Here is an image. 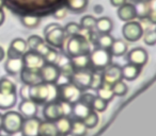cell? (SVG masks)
<instances>
[{"instance_id": "obj_14", "label": "cell", "mask_w": 156, "mask_h": 136, "mask_svg": "<svg viewBox=\"0 0 156 136\" xmlns=\"http://www.w3.org/2000/svg\"><path fill=\"white\" fill-rule=\"evenodd\" d=\"M149 60V55L145 49L141 47H137L132 49L127 53V61L128 63H132L134 65H137L139 67H143L147 64Z\"/></svg>"}, {"instance_id": "obj_29", "label": "cell", "mask_w": 156, "mask_h": 136, "mask_svg": "<svg viewBox=\"0 0 156 136\" xmlns=\"http://www.w3.org/2000/svg\"><path fill=\"white\" fill-rule=\"evenodd\" d=\"M113 41H115V38L109 33H107V34H98V37H96L95 43L98 45V48L109 50L111 45H112Z\"/></svg>"}, {"instance_id": "obj_21", "label": "cell", "mask_w": 156, "mask_h": 136, "mask_svg": "<svg viewBox=\"0 0 156 136\" xmlns=\"http://www.w3.org/2000/svg\"><path fill=\"white\" fill-rule=\"evenodd\" d=\"M141 68L137 65H134L132 63H127L123 67H121L122 70V78L126 81H134L139 77L141 72Z\"/></svg>"}, {"instance_id": "obj_30", "label": "cell", "mask_w": 156, "mask_h": 136, "mask_svg": "<svg viewBox=\"0 0 156 136\" xmlns=\"http://www.w3.org/2000/svg\"><path fill=\"white\" fill-rule=\"evenodd\" d=\"M96 96L102 98V99L105 100V101L109 102L113 99L115 94H113V91L110 86H107V85L102 84V86L98 87V88L96 89Z\"/></svg>"}, {"instance_id": "obj_28", "label": "cell", "mask_w": 156, "mask_h": 136, "mask_svg": "<svg viewBox=\"0 0 156 136\" xmlns=\"http://www.w3.org/2000/svg\"><path fill=\"white\" fill-rule=\"evenodd\" d=\"M71 132L75 136H86L88 133V128L83 120H80V119H74V120H72Z\"/></svg>"}, {"instance_id": "obj_2", "label": "cell", "mask_w": 156, "mask_h": 136, "mask_svg": "<svg viewBox=\"0 0 156 136\" xmlns=\"http://www.w3.org/2000/svg\"><path fill=\"white\" fill-rule=\"evenodd\" d=\"M17 101V89L13 81L8 78L0 79V110L14 108Z\"/></svg>"}, {"instance_id": "obj_39", "label": "cell", "mask_w": 156, "mask_h": 136, "mask_svg": "<svg viewBox=\"0 0 156 136\" xmlns=\"http://www.w3.org/2000/svg\"><path fill=\"white\" fill-rule=\"evenodd\" d=\"M43 58H44V60H45V63H47V64H56L59 58V53L55 48L51 47L49 49V51H48Z\"/></svg>"}, {"instance_id": "obj_50", "label": "cell", "mask_w": 156, "mask_h": 136, "mask_svg": "<svg viewBox=\"0 0 156 136\" xmlns=\"http://www.w3.org/2000/svg\"><path fill=\"white\" fill-rule=\"evenodd\" d=\"M60 136H75V135H74V134L69 131V132H67V133H64V134H62V135H60Z\"/></svg>"}, {"instance_id": "obj_25", "label": "cell", "mask_w": 156, "mask_h": 136, "mask_svg": "<svg viewBox=\"0 0 156 136\" xmlns=\"http://www.w3.org/2000/svg\"><path fill=\"white\" fill-rule=\"evenodd\" d=\"M39 136H59L58 130L52 121H42L40 125Z\"/></svg>"}, {"instance_id": "obj_12", "label": "cell", "mask_w": 156, "mask_h": 136, "mask_svg": "<svg viewBox=\"0 0 156 136\" xmlns=\"http://www.w3.org/2000/svg\"><path fill=\"white\" fill-rule=\"evenodd\" d=\"M24 67L32 70H40L45 65V60L40 53L33 50H29L23 55Z\"/></svg>"}, {"instance_id": "obj_6", "label": "cell", "mask_w": 156, "mask_h": 136, "mask_svg": "<svg viewBox=\"0 0 156 136\" xmlns=\"http://www.w3.org/2000/svg\"><path fill=\"white\" fill-rule=\"evenodd\" d=\"M112 55L110 51L102 48H96L90 52V63L91 66L96 70H104L111 64Z\"/></svg>"}, {"instance_id": "obj_22", "label": "cell", "mask_w": 156, "mask_h": 136, "mask_svg": "<svg viewBox=\"0 0 156 136\" xmlns=\"http://www.w3.org/2000/svg\"><path fill=\"white\" fill-rule=\"evenodd\" d=\"M92 111V108L89 105H87L86 103L81 102L80 100L75 103H73L72 105V115L75 119H80L83 120L88 114Z\"/></svg>"}, {"instance_id": "obj_7", "label": "cell", "mask_w": 156, "mask_h": 136, "mask_svg": "<svg viewBox=\"0 0 156 136\" xmlns=\"http://www.w3.org/2000/svg\"><path fill=\"white\" fill-rule=\"evenodd\" d=\"M81 94H83L81 89L78 88L71 81L58 86V96L60 97V99L62 101L69 102L72 104L80 100Z\"/></svg>"}, {"instance_id": "obj_55", "label": "cell", "mask_w": 156, "mask_h": 136, "mask_svg": "<svg viewBox=\"0 0 156 136\" xmlns=\"http://www.w3.org/2000/svg\"><path fill=\"white\" fill-rule=\"evenodd\" d=\"M0 136H1V135H0Z\"/></svg>"}, {"instance_id": "obj_13", "label": "cell", "mask_w": 156, "mask_h": 136, "mask_svg": "<svg viewBox=\"0 0 156 136\" xmlns=\"http://www.w3.org/2000/svg\"><path fill=\"white\" fill-rule=\"evenodd\" d=\"M43 116L46 120L55 122L60 117L63 116L60 101H50L45 104L43 108Z\"/></svg>"}, {"instance_id": "obj_16", "label": "cell", "mask_w": 156, "mask_h": 136, "mask_svg": "<svg viewBox=\"0 0 156 136\" xmlns=\"http://www.w3.org/2000/svg\"><path fill=\"white\" fill-rule=\"evenodd\" d=\"M41 122V119H39L37 117L25 118L22 130H20L23 136H39Z\"/></svg>"}, {"instance_id": "obj_54", "label": "cell", "mask_w": 156, "mask_h": 136, "mask_svg": "<svg viewBox=\"0 0 156 136\" xmlns=\"http://www.w3.org/2000/svg\"><path fill=\"white\" fill-rule=\"evenodd\" d=\"M155 31H156V29H155Z\"/></svg>"}, {"instance_id": "obj_35", "label": "cell", "mask_w": 156, "mask_h": 136, "mask_svg": "<svg viewBox=\"0 0 156 136\" xmlns=\"http://www.w3.org/2000/svg\"><path fill=\"white\" fill-rule=\"evenodd\" d=\"M88 0H67V5L71 10L75 12H81L86 9Z\"/></svg>"}, {"instance_id": "obj_52", "label": "cell", "mask_w": 156, "mask_h": 136, "mask_svg": "<svg viewBox=\"0 0 156 136\" xmlns=\"http://www.w3.org/2000/svg\"><path fill=\"white\" fill-rule=\"evenodd\" d=\"M139 1H140V2H150V1H151V0H139Z\"/></svg>"}, {"instance_id": "obj_19", "label": "cell", "mask_w": 156, "mask_h": 136, "mask_svg": "<svg viewBox=\"0 0 156 136\" xmlns=\"http://www.w3.org/2000/svg\"><path fill=\"white\" fill-rule=\"evenodd\" d=\"M24 68V61L23 56L20 58H8L5 63V69L11 76H16L20 74V71Z\"/></svg>"}, {"instance_id": "obj_17", "label": "cell", "mask_w": 156, "mask_h": 136, "mask_svg": "<svg viewBox=\"0 0 156 136\" xmlns=\"http://www.w3.org/2000/svg\"><path fill=\"white\" fill-rule=\"evenodd\" d=\"M20 75V81H22L23 84H25V85L33 86V85L43 83L41 75H40V70H32V69H28V68H25L24 67Z\"/></svg>"}, {"instance_id": "obj_20", "label": "cell", "mask_w": 156, "mask_h": 136, "mask_svg": "<svg viewBox=\"0 0 156 136\" xmlns=\"http://www.w3.org/2000/svg\"><path fill=\"white\" fill-rule=\"evenodd\" d=\"M18 111L24 118L35 117L37 114V104L31 99L23 100L18 106Z\"/></svg>"}, {"instance_id": "obj_37", "label": "cell", "mask_w": 156, "mask_h": 136, "mask_svg": "<svg viewBox=\"0 0 156 136\" xmlns=\"http://www.w3.org/2000/svg\"><path fill=\"white\" fill-rule=\"evenodd\" d=\"M107 106H108V102L105 101V100H103L102 98L98 97V96H95L93 99V102H92L91 104V108L93 111H95V112H104V111H106Z\"/></svg>"}, {"instance_id": "obj_5", "label": "cell", "mask_w": 156, "mask_h": 136, "mask_svg": "<svg viewBox=\"0 0 156 136\" xmlns=\"http://www.w3.org/2000/svg\"><path fill=\"white\" fill-rule=\"evenodd\" d=\"M24 120L25 118L20 112L8 111L2 115V130L8 135H14L20 132Z\"/></svg>"}, {"instance_id": "obj_23", "label": "cell", "mask_w": 156, "mask_h": 136, "mask_svg": "<svg viewBox=\"0 0 156 136\" xmlns=\"http://www.w3.org/2000/svg\"><path fill=\"white\" fill-rule=\"evenodd\" d=\"M71 62L75 70L89 69V67L91 66L90 54H83V55L74 56V58H71Z\"/></svg>"}, {"instance_id": "obj_41", "label": "cell", "mask_w": 156, "mask_h": 136, "mask_svg": "<svg viewBox=\"0 0 156 136\" xmlns=\"http://www.w3.org/2000/svg\"><path fill=\"white\" fill-rule=\"evenodd\" d=\"M103 84V80H102V74H98V72H93L92 74V82H91V87L90 88L94 89V91H96V89L98 88V87H101Z\"/></svg>"}, {"instance_id": "obj_31", "label": "cell", "mask_w": 156, "mask_h": 136, "mask_svg": "<svg viewBox=\"0 0 156 136\" xmlns=\"http://www.w3.org/2000/svg\"><path fill=\"white\" fill-rule=\"evenodd\" d=\"M22 24L28 29H35L39 27L41 22V18L34 15H26L22 17Z\"/></svg>"}, {"instance_id": "obj_44", "label": "cell", "mask_w": 156, "mask_h": 136, "mask_svg": "<svg viewBox=\"0 0 156 136\" xmlns=\"http://www.w3.org/2000/svg\"><path fill=\"white\" fill-rule=\"evenodd\" d=\"M29 89H30V86L29 85H23L22 88H20V96H22L23 100H27L30 99L29 97Z\"/></svg>"}, {"instance_id": "obj_10", "label": "cell", "mask_w": 156, "mask_h": 136, "mask_svg": "<svg viewBox=\"0 0 156 136\" xmlns=\"http://www.w3.org/2000/svg\"><path fill=\"white\" fill-rule=\"evenodd\" d=\"M92 74L93 72L89 71V69L75 70L69 77V81L80 89L90 88L92 82Z\"/></svg>"}, {"instance_id": "obj_4", "label": "cell", "mask_w": 156, "mask_h": 136, "mask_svg": "<svg viewBox=\"0 0 156 136\" xmlns=\"http://www.w3.org/2000/svg\"><path fill=\"white\" fill-rule=\"evenodd\" d=\"M66 51L69 58L83 55V54H90L89 41L81 34L71 36L66 44Z\"/></svg>"}, {"instance_id": "obj_8", "label": "cell", "mask_w": 156, "mask_h": 136, "mask_svg": "<svg viewBox=\"0 0 156 136\" xmlns=\"http://www.w3.org/2000/svg\"><path fill=\"white\" fill-rule=\"evenodd\" d=\"M143 33L144 31H143L141 24L134 22V20L125 22V25L122 27V35L125 38V41H129V43L138 41L143 36Z\"/></svg>"}, {"instance_id": "obj_1", "label": "cell", "mask_w": 156, "mask_h": 136, "mask_svg": "<svg viewBox=\"0 0 156 136\" xmlns=\"http://www.w3.org/2000/svg\"><path fill=\"white\" fill-rule=\"evenodd\" d=\"M56 96H58V87L56 84H40L30 86L29 89V97L37 104H46L47 102L55 101Z\"/></svg>"}, {"instance_id": "obj_40", "label": "cell", "mask_w": 156, "mask_h": 136, "mask_svg": "<svg viewBox=\"0 0 156 136\" xmlns=\"http://www.w3.org/2000/svg\"><path fill=\"white\" fill-rule=\"evenodd\" d=\"M143 41H144L145 45L147 46L156 45V31L149 30L145 33H143Z\"/></svg>"}, {"instance_id": "obj_11", "label": "cell", "mask_w": 156, "mask_h": 136, "mask_svg": "<svg viewBox=\"0 0 156 136\" xmlns=\"http://www.w3.org/2000/svg\"><path fill=\"white\" fill-rule=\"evenodd\" d=\"M122 70L119 65H109L102 72L103 84L107 86H112L115 83L122 80Z\"/></svg>"}, {"instance_id": "obj_33", "label": "cell", "mask_w": 156, "mask_h": 136, "mask_svg": "<svg viewBox=\"0 0 156 136\" xmlns=\"http://www.w3.org/2000/svg\"><path fill=\"white\" fill-rule=\"evenodd\" d=\"M44 43H45V41H44L41 36H39V35H31V36H29L28 39H27L28 48L30 50H33V51H37L39 48L41 47Z\"/></svg>"}, {"instance_id": "obj_46", "label": "cell", "mask_w": 156, "mask_h": 136, "mask_svg": "<svg viewBox=\"0 0 156 136\" xmlns=\"http://www.w3.org/2000/svg\"><path fill=\"white\" fill-rule=\"evenodd\" d=\"M112 7L120 8L121 5H123L124 3H126V0H109Z\"/></svg>"}, {"instance_id": "obj_18", "label": "cell", "mask_w": 156, "mask_h": 136, "mask_svg": "<svg viewBox=\"0 0 156 136\" xmlns=\"http://www.w3.org/2000/svg\"><path fill=\"white\" fill-rule=\"evenodd\" d=\"M118 17L120 20L124 22H132L138 16V12H137V8L135 7L133 3H124L123 5L118 9Z\"/></svg>"}, {"instance_id": "obj_47", "label": "cell", "mask_w": 156, "mask_h": 136, "mask_svg": "<svg viewBox=\"0 0 156 136\" xmlns=\"http://www.w3.org/2000/svg\"><path fill=\"white\" fill-rule=\"evenodd\" d=\"M5 12H3L2 9H0V26H2V24L5 22Z\"/></svg>"}, {"instance_id": "obj_26", "label": "cell", "mask_w": 156, "mask_h": 136, "mask_svg": "<svg viewBox=\"0 0 156 136\" xmlns=\"http://www.w3.org/2000/svg\"><path fill=\"white\" fill-rule=\"evenodd\" d=\"M109 51L112 56H122L127 51V45L123 39H115Z\"/></svg>"}, {"instance_id": "obj_53", "label": "cell", "mask_w": 156, "mask_h": 136, "mask_svg": "<svg viewBox=\"0 0 156 136\" xmlns=\"http://www.w3.org/2000/svg\"><path fill=\"white\" fill-rule=\"evenodd\" d=\"M3 7V3H2V0H0V9H2Z\"/></svg>"}, {"instance_id": "obj_15", "label": "cell", "mask_w": 156, "mask_h": 136, "mask_svg": "<svg viewBox=\"0 0 156 136\" xmlns=\"http://www.w3.org/2000/svg\"><path fill=\"white\" fill-rule=\"evenodd\" d=\"M28 51V45L27 41L24 38H14L10 44L9 50H8V58H20L23 56Z\"/></svg>"}, {"instance_id": "obj_32", "label": "cell", "mask_w": 156, "mask_h": 136, "mask_svg": "<svg viewBox=\"0 0 156 136\" xmlns=\"http://www.w3.org/2000/svg\"><path fill=\"white\" fill-rule=\"evenodd\" d=\"M98 120H100V117L98 115V112L92 110L85 118L83 119V121L85 122V124L87 125L88 129H93L98 125Z\"/></svg>"}, {"instance_id": "obj_45", "label": "cell", "mask_w": 156, "mask_h": 136, "mask_svg": "<svg viewBox=\"0 0 156 136\" xmlns=\"http://www.w3.org/2000/svg\"><path fill=\"white\" fill-rule=\"evenodd\" d=\"M66 14H67L66 9H59L55 12V18H57V19H62V18H64L65 16H66Z\"/></svg>"}, {"instance_id": "obj_38", "label": "cell", "mask_w": 156, "mask_h": 136, "mask_svg": "<svg viewBox=\"0 0 156 136\" xmlns=\"http://www.w3.org/2000/svg\"><path fill=\"white\" fill-rule=\"evenodd\" d=\"M83 29L80 28V25H78L77 22H69L66 26L64 27V31L66 33L67 36H74V35H77V34H80V31Z\"/></svg>"}, {"instance_id": "obj_51", "label": "cell", "mask_w": 156, "mask_h": 136, "mask_svg": "<svg viewBox=\"0 0 156 136\" xmlns=\"http://www.w3.org/2000/svg\"><path fill=\"white\" fill-rule=\"evenodd\" d=\"M2 129V114L0 113V130Z\"/></svg>"}, {"instance_id": "obj_48", "label": "cell", "mask_w": 156, "mask_h": 136, "mask_svg": "<svg viewBox=\"0 0 156 136\" xmlns=\"http://www.w3.org/2000/svg\"><path fill=\"white\" fill-rule=\"evenodd\" d=\"M5 49L0 46V62L2 60H5Z\"/></svg>"}, {"instance_id": "obj_9", "label": "cell", "mask_w": 156, "mask_h": 136, "mask_svg": "<svg viewBox=\"0 0 156 136\" xmlns=\"http://www.w3.org/2000/svg\"><path fill=\"white\" fill-rule=\"evenodd\" d=\"M40 75L43 83L46 84H57L60 80L61 70L57 64H47L45 63L43 67L40 69Z\"/></svg>"}, {"instance_id": "obj_24", "label": "cell", "mask_w": 156, "mask_h": 136, "mask_svg": "<svg viewBox=\"0 0 156 136\" xmlns=\"http://www.w3.org/2000/svg\"><path fill=\"white\" fill-rule=\"evenodd\" d=\"M113 29V22L109 17H100L96 19L95 30L100 34L110 33Z\"/></svg>"}, {"instance_id": "obj_42", "label": "cell", "mask_w": 156, "mask_h": 136, "mask_svg": "<svg viewBox=\"0 0 156 136\" xmlns=\"http://www.w3.org/2000/svg\"><path fill=\"white\" fill-rule=\"evenodd\" d=\"M60 104H61V108H62V112H63V116H69V117L71 116L72 105H73V104L66 101H62V100H60Z\"/></svg>"}, {"instance_id": "obj_43", "label": "cell", "mask_w": 156, "mask_h": 136, "mask_svg": "<svg viewBox=\"0 0 156 136\" xmlns=\"http://www.w3.org/2000/svg\"><path fill=\"white\" fill-rule=\"evenodd\" d=\"M94 97H95V96L92 95V94L83 93V94H81L80 101H81V102H83V103H86L87 105H89L90 108H91V104H92V102H93Z\"/></svg>"}, {"instance_id": "obj_36", "label": "cell", "mask_w": 156, "mask_h": 136, "mask_svg": "<svg viewBox=\"0 0 156 136\" xmlns=\"http://www.w3.org/2000/svg\"><path fill=\"white\" fill-rule=\"evenodd\" d=\"M111 89H112L115 96H119V97H123L127 94L128 87L125 83L123 82V80L119 81V82L115 83V84L111 86Z\"/></svg>"}, {"instance_id": "obj_3", "label": "cell", "mask_w": 156, "mask_h": 136, "mask_svg": "<svg viewBox=\"0 0 156 136\" xmlns=\"http://www.w3.org/2000/svg\"><path fill=\"white\" fill-rule=\"evenodd\" d=\"M44 36L47 45L52 48H62L67 35L64 28L58 24H49L44 29Z\"/></svg>"}, {"instance_id": "obj_49", "label": "cell", "mask_w": 156, "mask_h": 136, "mask_svg": "<svg viewBox=\"0 0 156 136\" xmlns=\"http://www.w3.org/2000/svg\"><path fill=\"white\" fill-rule=\"evenodd\" d=\"M94 12H95L96 14H101L103 12V7L100 5H95V7H94Z\"/></svg>"}, {"instance_id": "obj_27", "label": "cell", "mask_w": 156, "mask_h": 136, "mask_svg": "<svg viewBox=\"0 0 156 136\" xmlns=\"http://www.w3.org/2000/svg\"><path fill=\"white\" fill-rule=\"evenodd\" d=\"M55 124H56L59 136H60V135H62V134L67 133V132L71 131L72 119H71V117H69V116H62V117H60L58 120L55 121Z\"/></svg>"}, {"instance_id": "obj_34", "label": "cell", "mask_w": 156, "mask_h": 136, "mask_svg": "<svg viewBox=\"0 0 156 136\" xmlns=\"http://www.w3.org/2000/svg\"><path fill=\"white\" fill-rule=\"evenodd\" d=\"M79 25H80V28L83 29V30H93V29H95L96 18L92 15H86L80 19Z\"/></svg>"}]
</instances>
